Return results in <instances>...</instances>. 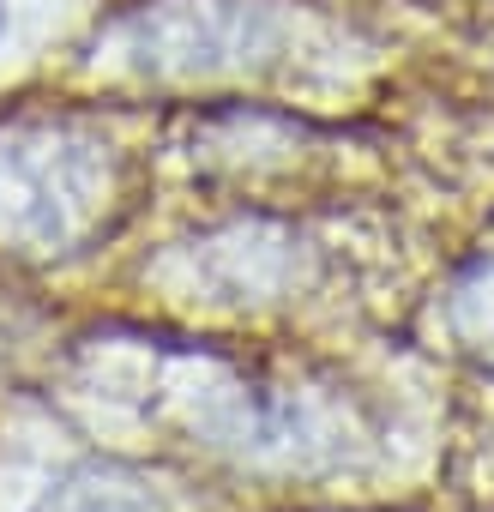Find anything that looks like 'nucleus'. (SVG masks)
I'll list each match as a JSON object with an SVG mask.
<instances>
[{
	"instance_id": "obj_1",
	"label": "nucleus",
	"mask_w": 494,
	"mask_h": 512,
	"mask_svg": "<svg viewBox=\"0 0 494 512\" xmlns=\"http://www.w3.org/2000/svg\"><path fill=\"white\" fill-rule=\"evenodd\" d=\"M446 326H452L458 350H464L482 374H494V260H476V266L452 284Z\"/></svg>"
}]
</instances>
